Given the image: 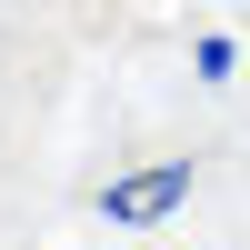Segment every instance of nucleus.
Returning <instances> with one entry per match:
<instances>
[{
	"mask_svg": "<svg viewBox=\"0 0 250 250\" xmlns=\"http://www.w3.org/2000/svg\"><path fill=\"white\" fill-rule=\"evenodd\" d=\"M180 200H190V160H160V170H130L100 190V220L110 230H150V220H170Z\"/></svg>",
	"mask_w": 250,
	"mask_h": 250,
	"instance_id": "1",
	"label": "nucleus"
}]
</instances>
